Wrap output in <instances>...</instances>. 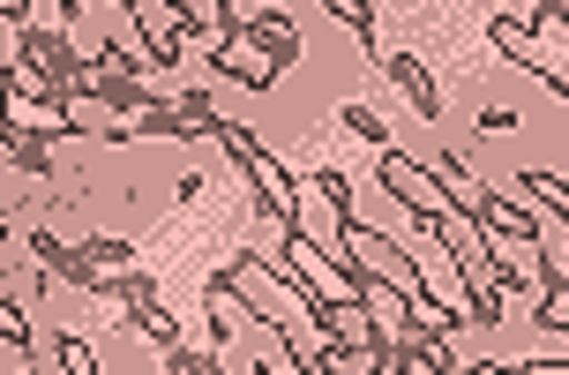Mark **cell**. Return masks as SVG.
I'll return each instance as SVG.
<instances>
[{"label":"cell","mask_w":569,"mask_h":375,"mask_svg":"<svg viewBox=\"0 0 569 375\" xmlns=\"http://www.w3.org/2000/svg\"><path fill=\"white\" fill-rule=\"evenodd\" d=\"M0 346H8V368H30V323L16 300H0Z\"/></svg>","instance_id":"cell-12"},{"label":"cell","mask_w":569,"mask_h":375,"mask_svg":"<svg viewBox=\"0 0 569 375\" xmlns=\"http://www.w3.org/2000/svg\"><path fill=\"white\" fill-rule=\"evenodd\" d=\"M218 68H226L232 83H248V90H270V83H278V60H256L248 46H226V53H218Z\"/></svg>","instance_id":"cell-7"},{"label":"cell","mask_w":569,"mask_h":375,"mask_svg":"<svg viewBox=\"0 0 569 375\" xmlns=\"http://www.w3.org/2000/svg\"><path fill=\"white\" fill-rule=\"evenodd\" d=\"M435 180H442V188H450V196H457V210H472V218H480V210H487V188H480V180H472V174H465L457 158H435Z\"/></svg>","instance_id":"cell-9"},{"label":"cell","mask_w":569,"mask_h":375,"mask_svg":"<svg viewBox=\"0 0 569 375\" xmlns=\"http://www.w3.org/2000/svg\"><path fill=\"white\" fill-rule=\"evenodd\" d=\"M218 144L232 150V166H240V174L256 180V203H262V210H270L278 226H292V218H300V188H292V174H284L278 158H270V150L240 128V120H226V128H218Z\"/></svg>","instance_id":"cell-1"},{"label":"cell","mask_w":569,"mask_h":375,"mask_svg":"<svg viewBox=\"0 0 569 375\" xmlns=\"http://www.w3.org/2000/svg\"><path fill=\"white\" fill-rule=\"evenodd\" d=\"M240 46H256L262 60H278V68H284V60H300V30L270 8V16H248V23H240Z\"/></svg>","instance_id":"cell-5"},{"label":"cell","mask_w":569,"mask_h":375,"mask_svg":"<svg viewBox=\"0 0 569 375\" xmlns=\"http://www.w3.org/2000/svg\"><path fill=\"white\" fill-rule=\"evenodd\" d=\"M487 38H495V46H502L510 60H525V46H532V23H517V16H495V23H487Z\"/></svg>","instance_id":"cell-14"},{"label":"cell","mask_w":569,"mask_h":375,"mask_svg":"<svg viewBox=\"0 0 569 375\" xmlns=\"http://www.w3.org/2000/svg\"><path fill=\"white\" fill-rule=\"evenodd\" d=\"M23 248L46 263L53 278H68V286H83V293H98V278H106V263L90 256V248H68V240H53V233H23Z\"/></svg>","instance_id":"cell-3"},{"label":"cell","mask_w":569,"mask_h":375,"mask_svg":"<svg viewBox=\"0 0 569 375\" xmlns=\"http://www.w3.org/2000/svg\"><path fill=\"white\" fill-rule=\"evenodd\" d=\"M375 68H382V76H390V83H398L405 98H412V114H420V120L442 114V90H435V76H427V68H420L412 53H375Z\"/></svg>","instance_id":"cell-4"},{"label":"cell","mask_w":569,"mask_h":375,"mask_svg":"<svg viewBox=\"0 0 569 375\" xmlns=\"http://www.w3.org/2000/svg\"><path fill=\"white\" fill-rule=\"evenodd\" d=\"M382 188H390V196H398L405 210H412V218H427V226L457 210V196L442 188V180H435V166H412V158H405L398 144L382 150Z\"/></svg>","instance_id":"cell-2"},{"label":"cell","mask_w":569,"mask_h":375,"mask_svg":"<svg viewBox=\"0 0 569 375\" xmlns=\"http://www.w3.org/2000/svg\"><path fill=\"white\" fill-rule=\"evenodd\" d=\"M345 128H352V136H360V144H375V150H390V128H382V120H375L368 106H345Z\"/></svg>","instance_id":"cell-15"},{"label":"cell","mask_w":569,"mask_h":375,"mask_svg":"<svg viewBox=\"0 0 569 375\" xmlns=\"http://www.w3.org/2000/svg\"><path fill=\"white\" fill-rule=\"evenodd\" d=\"M23 60H30V68H46V76H53L60 90H68V83H76V76H83V68H76V46H68L60 30H30Z\"/></svg>","instance_id":"cell-6"},{"label":"cell","mask_w":569,"mask_h":375,"mask_svg":"<svg viewBox=\"0 0 569 375\" xmlns=\"http://www.w3.org/2000/svg\"><path fill=\"white\" fill-rule=\"evenodd\" d=\"M172 106H180V136H218V128H226V114H218V106H210L202 90H188V98H172Z\"/></svg>","instance_id":"cell-10"},{"label":"cell","mask_w":569,"mask_h":375,"mask_svg":"<svg viewBox=\"0 0 569 375\" xmlns=\"http://www.w3.org/2000/svg\"><path fill=\"white\" fill-rule=\"evenodd\" d=\"M8 166H16V174H38V180H46V166H53V158H46V136H30V128H8Z\"/></svg>","instance_id":"cell-11"},{"label":"cell","mask_w":569,"mask_h":375,"mask_svg":"<svg viewBox=\"0 0 569 375\" xmlns=\"http://www.w3.org/2000/svg\"><path fill=\"white\" fill-rule=\"evenodd\" d=\"M517 180H525V196H540L547 210L569 226V188H562V180H555V174H517Z\"/></svg>","instance_id":"cell-13"},{"label":"cell","mask_w":569,"mask_h":375,"mask_svg":"<svg viewBox=\"0 0 569 375\" xmlns=\"http://www.w3.org/2000/svg\"><path fill=\"white\" fill-rule=\"evenodd\" d=\"M53 361H60V368H68V375H90V368H98V361H90V346H83V338H53Z\"/></svg>","instance_id":"cell-16"},{"label":"cell","mask_w":569,"mask_h":375,"mask_svg":"<svg viewBox=\"0 0 569 375\" xmlns=\"http://www.w3.org/2000/svg\"><path fill=\"white\" fill-rule=\"evenodd\" d=\"M128 323H136L142 338H158V346H180V330H172V316H166V300H158V293H150V300H128Z\"/></svg>","instance_id":"cell-8"}]
</instances>
